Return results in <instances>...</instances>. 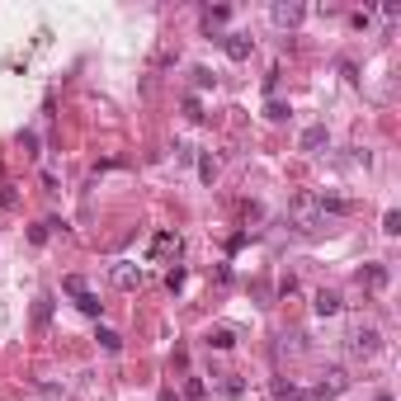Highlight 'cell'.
<instances>
[{
  "label": "cell",
  "mask_w": 401,
  "mask_h": 401,
  "mask_svg": "<svg viewBox=\"0 0 401 401\" xmlns=\"http://www.w3.org/2000/svg\"><path fill=\"white\" fill-rule=\"evenodd\" d=\"M297 147H302V151H317V147H326V128H307Z\"/></svg>",
  "instance_id": "7c38bea8"
},
{
  "label": "cell",
  "mask_w": 401,
  "mask_h": 401,
  "mask_svg": "<svg viewBox=\"0 0 401 401\" xmlns=\"http://www.w3.org/2000/svg\"><path fill=\"white\" fill-rule=\"evenodd\" d=\"M198 175H203V180L213 185V180H217V165H213V160H208V156H203V160H198Z\"/></svg>",
  "instance_id": "ac0fdd59"
},
{
  "label": "cell",
  "mask_w": 401,
  "mask_h": 401,
  "mask_svg": "<svg viewBox=\"0 0 401 401\" xmlns=\"http://www.w3.org/2000/svg\"><path fill=\"white\" fill-rule=\"evenodd\" d=\"M227 15H232V10H227V5H217V10H208V15H203V24L213 28V24H227Z\"/></svg>",
  "instance_id": "9a60e30c"
},
{
  "label": "cell",
  "mask_w": 401,
  "mask_h": 401,
  "mask_svg": "<svg viewBox=\"0 0 401 401\" xmlns=\"http://www.w3.org/2000/svg\"><path fill=\"white\" fill-rule=\"evenodd\" d=\"M269 15H274V24H279V28H293V24H302L307 5H297V0H279V5H274Z\"/></svg>",
  "instance_id": "52a82bcc"
},
{
  "label": "cell",
  "mask_w": 401,
  "mask_h": 401,
  "mask_svg": "<svg viewBox=\"0 0 401 401\" xmlns=\"http://www.w3.org/2000/svg\"><path fill=\"white\" fill-rule=\"evenodd\" d=\"M113 283H118V288H142V283H147V269L133 265V260H118V265H113Z\"/></svg>",
  "instance_id": "277c9868"
},
{
  "label": "cell",
  "mask_w": 401,
  "mask_h": 401,
  "mask_svg": "<svg viewBox=\"0 0 401 401\" xmlns=\"http://www.w3.org/2000/svg\"><path fill=\"white\" fill-rule=\"evenodd\" d=\"M62 288H66V293L76 297V307L85 312V317H100V307H104V302H100V297H95L90 288H85V279H76V274H71V279H62Z\"/></svg>",
  "instance_id": "3957f363"
},
{
  "label": "cell",
  "mask_w": 401,
  "mask_h": 401,
  "mask_svg": "<svg viewBox=\"0 0 401 401\" xmlns=\"http://www.w3.org/2000/svg\"><path fill=\"white\" fill-rule=\"evenodd\" d=\"M288 217H293L297 232H326V227H330V217L321 213V198H317V194H297L293 203H288Z\"/></svg>",
  "instance_id": "6da1fadb"
},
{
  "label": "cell",
  "mask_w": 401,
  "mask_h": 401,
  "mask_svg": "<svg viewBox=\"0 0 401 401\" xmlns=\"http://www.w3.org/2000/svg\"><path fill=\"white\" fill-rule=\"evenodd\" d=\"M382 232H387V236H397V232H401V213H387V217H382Z\"/></svg>",
  "instance_id": "e0dca14e"
},
{
  "label": "cell",
  "mask_w": 401,
  "mask_h": 401,
  "mask_svg": "<svg viewBox=\"0 0 401 401\" xmlns=\"http://www.w3.org/2000/svg\"><path fill=\"white\" fill-rule=\"evenodd\" d=\"M354 279H359L364 288H382V283H387V269H382V265H364Z\"/></svg>",
  "instance_id": "9c48e42d"
},
{
  "label": "cell",
  "mask_w": 401,
  "mask_h": 401,
  "mask_svg": "<svg viewBox=\"0 0 401 401\" xmlns=\"http://www.w3.org/2000/svg\"><path fill=\"white\" fill-rule=\"evenodd\" d=\"M274 401H302V387H297V382H283V377H279V382H274Z\"/></svg>",
  "instance_id": "8fae6325"
},
{
  "label": "cell",
  "mask_w": 401,
  "mask_h": 401,
  "mask_svg": "<svg viewBox=\"0 0 401 401\" xmlns=\"http://www.w3.org/2000/svg\"><path fill=\"white\" fill-rule=\"evenodd\" d=\"M349 387V377H345V369H330V373L321 377L317 382V401H335L340 397V392H345Z\"/></svg>",
  "instance_id": "8992f818"
},
{
  "label": "cell",
  "mask_w": 401,
  "mask_h": 401,
  "mask_svg": "<svg viewBox=\"0 0 401 401\" xmlns=\"http://www.w3.org/2000/svg\"><path fill=\"white\" fill-rule=\"evenodd\" d=\"M265 118H269V123H283V118H288V109H283V104H269Z\"/></svg>",
  "instance_id": "d6986e66"
},
{
  "label": "cell",
  "mask_w": 401,
  "mask_h": 401,
  "mask_svg": "<svg viewBox=\"0 0 401 401\" xmlns=\"http://www.w3.org/2000/svg\"><path fill=\"white\" fill-rule=\"evenodd\" d=\"M208 345H213V349H232V345H236V335H232V330H208Z\"/></svg>",
  "instance_id": "5bb4252c"
},
{
  "label": "cell",
  "mask_w": 401,
  "mask_h": 401,
  "mask_svg": "<svg viewBox=\"0 0 401 401\" xmlns=\"http://www.w3.org/2000/svg\"><path fill=\"white\" fill-rule=\"evenodd\" d=\"M217 387H222L227 397H236V392H241V377L236 373H222V382H217Z\"/></svg>",
  "instance_id": "2e32d148"
},
{
  "label": "cell",
  "mask_w": 401,
  "mask_h": 401,
  "mask_svg": "<svg viewBox=\"0 0 401 401\" xmlns=\"http://www.w3.org/2000/svg\"><path fill=\"white\" fill-rule=\"evenodd\" d=\"M312 307H317V317H335V312H340V293H330V288H321V293H317V302H312Z\"/></svg>",
  "instance_id": "30bf717a"
},
{
  "label": "cell",
  "mask_w": 401,
  "mask_h": 401,
  "mask_svg": "<svg viewBox=\"0 0 401 401\" xmlns=\"http://www.w3.org/2000/svg\"><path fill=\"white\" fill-rule=\"evenodd\" d=\"M349 354H354V359H369V354H377V330H373V326H359V330L349 335Z\"/></svg>",
  "instance_id": "5b68a950"
},
{
  "label": "cell",
  "mask_w": 401,
  "mask_h": 401,
  "mask_svg": "<svg viewBox=\"0 0 401 401\" xmlns=\"http://www.w3.org/2000/svg\"><path fill=\"white\" fill-rule=\"evenodd\" d=\"M377 401H392V397H377Z\"/></svg>",
  "instance_id": "ffe728a7"
},
{
  "label": "cell",
  "mask_w": 401,
  "mask_h": 401,
  "mask_svg": "<svg viewBox=\"0 0 401 401\" xmlns=\"http://www.w3.org/2000/svg\"><path fill=\"white\" fill-rule=\"evenodd\" d=\"M222 48H227L232 62H245V57L255 53V38H245V33H227V43H222Z\"/></svg>",
  "instance_id": "ba28073f"
},
{
  "label": "cell",
  "mask_w": 401,
  "mask_h": 401,
  "mask_svg": "<svg viewBox=\"0 0 401 401\" xmlns=\"http://www.w3.org/2000/svg\"><path fill=\"white\" fill-rule=\"evenodd\" d=\"M95 340H100L109 354H118V349H123V335H118V330H109V326H100V335H95Z\"/></svg>",
  "instance_id": "4fadbf2b"
},
{
  "label": "cell",
  "mask_w": 401,
  "mask_h": 401,
  "mask_svg": "<svg viewBox=\"0 0 401 401\" xmlns=\"http://www.w3.org/2000/svg\"><path fill=\"white\" fill-rule=\"evenodd\" d=\"M147 255H151V265H180V255H185V241L175 236V232H156Z\"/></svg>",
  "instance_id": "7a4b0ae2"
}]
</instances>
